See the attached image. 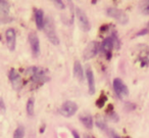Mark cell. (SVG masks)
Here are the masks:
<instances>
[{
    "mask_svg": "<svg viewBox=\"0 0 149 138\" xmlns=\"http://www.w3.org/2000/svg\"><path fill=\"white\" fill-rule=\"evenodd\" d=\"M27 73L30 75V78L33 83H39V84L43 85L45 82L49 81V77L47 76V72L46 70L42 68H38V67H31Z\"/></svg>",
    "mask_w": 149,
    "mask_h": 138,
    "instance_id": "1",
    "label": "cell"
},
{
    "mask_svg": "<svg viewBox=\"0 0 149 138\" xmlns=\"http://www.w3.org/2000/svg\"><path fill=\"white\" fill-rule=\"evenodd\" d=\"M43 30H44V32H45L46 36H47L48 40H49L53 45H58V44H59V38H58L57 34H56L55 25H54V22L51 18L45 19Z\"/></svg>",
    "mask_w": 149,
    "mask_h": 138,
    "instance_id": "2",
    "label": "cell"
},
{
    "mask_svg": "<svg viewBox=\"0 0 149 138\" xmlns=\"http://www.w3.org/2000/svg\"><path fill=\"white\" fill-rule=\"evenodd\" d=\"M106 15H107L108 17L114 19L116 22H118V23L122 24V25L127 24L129 21V18L126 13H124V11H120V9L114 8V7H109V8L106 9Z\"/></svg>",
    "mask_w": 149,
    "mask_h": 138,
    "instance_id": "3",
    "label": "cell"
},
{
    "mask_svg": "<svg viewBox=\"0 0 149 138\" xmlns=\"http://www.w3.org/2000/svg\"><path fill=\"white\" fill-rule=\"evenodd\" d=\"M78 104L72 100H66L65 102L62 103V105L59 109V113L61 116L65 118H70L77 113Z\"/></svg>",
    "mask_w": 149,
    "mask_h": 138,
    "instance_id": "4",
    "label": "cell"
},
{
    "mask_svg": "<svg viewBox=\"0 0 149 138\" xmlns=\"http://www.w3.org/2000/svg\"><path fill=\"white\" fill-rule=\"evenodd\" d=\"M113 90H114V92H116V96L120 99H123L124 97L129 95V88L127 87V85L123 82L122 79H120V78H116L113 80Z\"/></svg>",
    "mask_w": 149,
    "mask_h": 138,
    "instance_id": "5",
    "label": "cell"
},
{
    "mask_svg": "<svg viewBox=\"0 0 149 138\" xmlns=\"http://www.w3.org/2000/svg\"><path fill=\"white\" fill-rule=\"evenodd\" d=\"M76 15H77L78 19V23L79 26L84 32H88L91 29V25H90V22L88 20V17L81 8L79 7H76Z\"/></svg>",
    "mask_w": 149,
    "mask_h": 138,
    "instance_id": "6",
    "label": "cell"
},
{
    "mask_svg": "<svg viewBox=\"0 0 149 138\" xmlns=\"http://www.w3.org/2000/svg\"><path fill=\"white\" fill-rule=\"evenodd\" d=\"M100 46L99 43L96 41H91L87 45V47L85 48V51L83 53V57L85 60H89L91 58H93L94 56L97 55V53L99 52Z\"/></svg>",
    "mask_w": 149,
    "mask_h": 138,
    "instance_id": "7",
    "label": "cell"
},
{
    "mask_svg": "<svg viewBox=\"0 0 149 138\" xmlns=\"http://www.w3.org/2000/svg\"><path fill=\"white\" fill-rule=\"evenodd\" d=\"M29 43L31 46V51L34 57L40 55V41L39 37L35 32H31L29 34Z\"/></svg>",
    "mask_w": 149,
    "mask_h": 138,
    "instance_id": "8",
    "label": "cell"
},
{
    "mask_svg": "<svg viewBox=\"0 0 149 138\" xmlns=\"http://www.w3.org/2000/svg\"><path fill=\"white\" fill-rule=\"evenodd\" d=\"M8 79L10 81L13 87L15 90H19L23 86V81H22V77L19 76V74L15 70V69H10V71L8 72Z\"/></svg>",
    "mask_w": 149,
    "mask_h": 138,
    "instance_id": "9",
    "label": "cell"
},
{
    "mask_svg": "<svg viewBox=\"0 0 149 138\" xmlns=\"http://www.w3.org/2000/svg\"><path fill=\"white\" fill-rule=\"evenodd\" d=\"M5 38H6L7 47L9 48L10 51H15V44H17V33H15V29H13V28L7 29L5 32Z\"/></svg>",
    "mask_w": 149,
    "mask_h": 138,
    "instance_id": "10",
    "label": "cell"
},
{
    "mask_svg": "<svg viewBox=\"0 0 149 138\" xmlns=\"http://www.w3.org/2000/svg\"><path fill=\"white\" fill-rule=\"evenodd\" d=\"M86 78L88 81V89H89V93L90 94H94L95 93V79H94V74L93 71L90 67H88L86 69Z\"/></svg>",
    "mask_w": 149,
    "mask_h": 138,
    "instance_id": "11",
    "label": "cell"
},
{
    "mask_svg": "<svg viewBox=\"0 0 149 138\" xmlns=\"http://www.w3.org/2000/svg\"><path fill=\"white\" fill-rule=\"evenodd\" d=\"M74 76L80 81V82H83L85 76H84V70L83 67H82L81 62L79 60H76L74 64Z\"/></svg>",
    "mask_w": 149,
    "mask_h": 138,
    "instance_id": "12",
    "label": "cell"
},
{
    "mask_svg": "<svg viewBox=\"0 0 149 138\" xmlns=\"http://www.w3.org/2000/svg\"><path fill=\"white\" fill-rule=\"evenodd\" d=\"M113 48H114L113 38H112L111 36L105 38V39H104V41L102 42V44H101V50H102V51L105 52V53L107 54V53H110Z\"/></svg>",
    "mask_w": 149,
    "mask_h": 138,
    "instance_id": "13",
    "label": "cell"
},
{
    "mask_svg": "<svg viewBox=\"0 0 149 138\" xmlns=\"http://www.w3.org/2000/svg\"><path fill=\"white\" fill-rule=\"evenodd\" d=\"M35 22L38 30H43L44 28V13L42 9H36L35 11Z\"/></svg>",
    "mask_w": 149,
    "mask_h": 138,
    "instance_id": "14",
    "label": "cell"
},
{
    "mask_svg": "<svg viewBox=\"0 0 149 138\" xmlns=\"http://www.w3.org/2000/svg\"><path fill=\"white\" fill-rule=\"evenodd\" d=\"M80 121L87 129L93 128V119L90 115H81L80 116Z\"/></svg>",
    "mask_w": 149,
    "mask_h": 138,
    "instance_id": "15",
    "label": "cell"
},
{
    "mask_svg": "<svg viewBox=\"0 0 149 138\" xmlns=\"http://www.w3.org/2000/svg\"><path fill=\"white\" fill-rule=\"evenodd\" d=\"M9 9H10V5H9L8 1L0 0V15H7L9 13Z\"/></svg>",
    "mask_w": 149,
    "mask_h": 138,
    "instance_id": "16",
    "label": "cell"
},
{
    "mask_svg": "<svg viewBox=\"0 0 149 138\" xmlns=\"http://www.w3.org/2000/svg\"><path fill=\"white\" fill-rule=\"evenodd\" d=\"M26 111H27L28 116H30V117L34 116V113H35V100H34V98H30L28 100Z\"/></svg>",
    "mask_w": 149,
    "mask_h": 138,
    "instance_id": "17",
    "label": "cell"
},
{
    "mask_svg": "<svg viewBox=\"0 0 149 138\" xmlns=\"http://www.w3.org/2000/svg\"><path fill=\"white\" fill-rule=\"evenodd\" d=\"M95 124L97 125V127L99 128V129L103 130V131H107V129H108V128H107V125H106L105 121H104V120L102 119L101 117H98L97 119H96Z\"/></svg>",
    "mask_w": 149,
    "mask_h": 138,
    "instance_id": "18",
    "label": "cell"
},
{
    "mask_svg": "<svg viewBox=\"0 0 149 138\" xmlns=\"http://www.w3.org/2000/svg\"><path fill=\"white\" fill-rule=\"evenodd\" d=\"M24 136H25V128H24L23 126H19V127L15 130L13 138H24Z\"/></svg>",
    "mask_w": 149,
    "mask_h": 138,
    "instance_id": "19",
    "label": "cell"
},
{
    "mask_svg": "<svg viewBox=\"0 0 149 138\" xmlns=\"http://www.w3.org/2000/svg\"><path fill=\"white\" fill-rule=\"evenodd\" d=\"M106 100H107V96H106L104 93H102L101 95L99 96V98L97 99V101H96V105H97L99 109H101V107L104 106V104H105Z\"/></svg>",
    "mask_w": 149,
    "mask_h": 138,
    "instance_id": "20",
    "label": "cell"
},
{
    "mask_svg": "<svg viewBox=\"0 0 149 138\" xmlns=\"http://www.w3.org/2000/svg\"><path fill=\"white\" fill-rule=\"evenodd\" d=\"M107 118L112 122H118V120H120V118H118V113H116V111H111V113H109L107 116Z\"/></svg>",
    "mask_w": 149,
    "mask_h": 138,
    "instance_id": "21",
    "label": "cell"
},
{
    "mask_svg": "<svg viewBox=\"0 0 149 138\" xmlns=\"http://www.w3.org/2000/svg\"><path fill=\"white\" fill-rule=\"evenodd\" d=\"M106 132H107V134L109 135L110 138H122L118 133H116V132H114L113 130H111V129H107V131Z\"/></svg>",
    "mask_w": 149,
    "mask_h": 138,
    "instance_id": "22",
    "label": "cell"
},
{
    "mask_svg": "<svg viewBox=\"0 0 149 138\" xmlns=\"http://www.w3.org/2000/svg\"><path fill=\"white\" fill-rule=\"evenodd\" d=\"M53 2H54V4L58 7V8H60V9L65 8V5H64L63 1H61V0H55V1H53Z\"/></svg>",
    "mask_w": 149,
    "mask_h": 138,
    "instance_id": "23",
    "label": "cell"
},
{
    "mask_svg": "<svg viewBox=\"0 0 149 138\" xmlns=\"http://www.w3.org/2000/svg\"><path fill=\"white\" fill-rule=\"evenodd\" d=\"M126 107L129 109V111H134V109H136V104H135V103H132V102H127Z\"/></svg>",
    "mask_w": 149,
    "mask_h": 138,
    "instance_id": "24",
    "label": "cell"
},
{
    "mask_svg": "<svg viewBox=\"0 0 149 138\" xmlns=\"http://www.w3.org/2000/svg\"><path fill=\"white\" fill-rule=\"evenodd\" d=\"M143 13L145 15H149V1H146V3L143 6Z\"/></svg>",
    "mask_w": 149,
    "mask_h": 138,
    "instance_id": "25",
    "label": "cell"
},
{
    "mask_svg": "<svg viewBox=\"0 0 149 138\" xmlns=\"http://www.w3.org/2000/svg\"><path fill=\"white\" fill-rule=\"evenodd\" d=\"M149 33V29L147 28V29H143L142 31H140V32H138V33L136 34V36H144V35H147V34Z\"/></svg>",
    "mask_w": 149,
    "mask_h": 138,
    "instance_id": "26",
    "label": "cell"
},
{
    "mask_svg": "<svg viewBox=\"0 0 149 138\" xmlns=\"http://www.w3.org/2000/svg\"><path fill=\"white\" fill-rule=\"evenodd\" d=\"M0 109H2L3 111L6 109V105H5V103H4V100H3L1 97H0Z\"/></svg>",
    "mask_w": 149,
    "mask_h": 138,
    "instance_id": "27",
    "label": "cell"
},
{
    "mask_svg": "<svg viewBox=\"0 0 149 138\" xmlns=\"http://www.w3.org/2000/svg\"><path fill=\"white\" fill-rule=\"evenodd\" d=\"M108 29H109L108 25H103V26H101V28H100V32H101V33H104V32H106Z\"/></svg>",
    "mask_w": 149,
    "mask_h": 138,
    "instance_id": "28",
    "label": "cell"
},
{
    "mask_svg": "<svg viewBox=\"0 0 149 138\" xmlns=\"http://www.w3.org/2000/svg\"><path fill=\"white\" fill-rule=\"evenodd\" d=\"M72 133V136H74V138H81V137H80V135H79V133H78L77 131H74V130Z\"/></svg>",
    "mask_w": 149,
    "mask_h": 138,
    "instance_id": "29",
    "label": "cell"
},
{
    "mask_svg": "<svg viewBox=\"0 0 149 138\" xmlns=\"http://www.w3.org/2000/svg\"><path fill=\"white\" fill-rule=\"evenodd\" d=\"M84 138H95V137H94V136H90V135H85Z\"/></svg>",
    "mask_w": 149,
    "mask_h": 138,
    "instance_id": "30",
    "label": "cell"
},
{
    "mask_svg": "<svg viewBox=\"0 0 149 138\" xmlns=\"http://www.w3.org/2000/svg\"><path fill=\"white\" fill-rule=\"evenodd\" d=\"M91 2H92V3H93V4H95V3H96V2H97V1H96V0H92Z\"/></svg>",
    "mask_w": 149,
    "mask_h": 138,
    "instance_id": "31",
    "label": "cell"
},
{
    "mask_svg": "<svg viewBox=\"0 0 149 138\" xmlns=\"http://www.w3.org/2000/svg\"><path fill=\"white\" fill-rule=\"evenodd\" d=\"M148 29H149V23H148Z\"/></svg>",
    "mask_w": 149,
    "mask_h": 138,
    "instance_id": "32",
    "label": "cell"
}]
</instances>
